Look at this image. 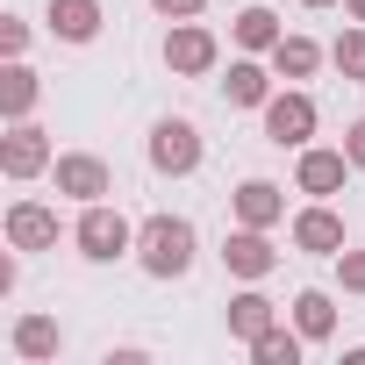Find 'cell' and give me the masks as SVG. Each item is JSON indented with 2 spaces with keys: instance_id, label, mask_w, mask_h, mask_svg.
Returning <instances> with one entry per match:
<instances>
[{
  "instance_id": "cell-1",
  "label": "cell",
  "mask_w": 365,
  "mask_h": 365,
  "mask_svg": "<svg viewBox=\"0 0 365 365\" xmlns=\"http://www.w3.org/2000/svg\"><path fill=\"white\" fill-rule=\"evenodd\" d=\"M201 258V230L187 215H143L136 222V265L150 279H187Z\"/></svg>"
},
{
  "instance_id": "cell-2",
  "label": "cell",
  "mask_w": 365,
  "mask_h": 365,
  "mask_svg": "<svg viewBox=\"0 0 365 365\" xmlns=\"http://www.w3.org/2000/svg\"><path fill=\"white\" fill-rule=\"evenodd\" d=\"M72 244H79L86 265H115V258L136 251V222H129L122 208H108V201H86L79 222H72Z\"/></svg>"
},
{
  "instance_id": "cell-3",
  "label": "cell",
  "mask_w": 365,
  "mask_h": 365,
  "mask_svg": "<svg viewBox=\"0 0 365 365\" xmlns=\"http://www.w3.org/2000/svg\"><path fill=\"white\" fill-rule=\"evenodd\" d=\"M143 150H150V172H158V179H194L201 158H208V143H201V129H194L187 115H158Z\"/></svg>"
},
{
  "instance_id": "cell-4",
  "label": "cell",
  "mask_w": 365,
  "mask_h": 365,
  "mask_svg": "<svg viewBox=\"0 0 365 365\" xmlns=\"http://www.w3.org/2000/svg\"><path fill=\"white\" fill-rule=\"evenodd\" d=\"M258 115H265V143H279V150H301V143H315V129H322V108H315L308 86H279Z\"/></svg>"
},
{
  "instance_id": "cell-5",
  "label": "cell",
  "mask_w": 365,
  "mask_h": 365,
  "mask_svg": "<svg viewBox=\"0 0 365 365\" xmlns=\"http://www.w3.org/2000/svg\"><path fill=\"white\" fill-rule=\"evenodd\" d=\"M215 65H222L215 29H201V22H172V29H165V72H172V79H208Z\"/></svg>"
},
{
  "instance_id": "cell-6",
  "label": "cell",
  "mask_w": 365,
  "mask_h": 365,
  "mask_svg": "<svg viewBox=\"0 0 365 365\" xmlns=\"http://www.w3.org/2000/svg\"><path fill=\"white\" fill-rule=\"evenodd\" d=\"M51 187H58L65 201L86 208V201H108V194H115V172H108L101 150H65V158L51 165Z\"/></svg>"
},
{
  "instance_id": "cell-7",
  "label": "cell",
  "mask_w": 365,
  "mask_h": 365,
  "mask_svg": "<svg viewBox=\"0 0 365 365\" xmlns=\"http://www.w3.org/2000/svg\"><path fill=\"white\" fill-rule=\"evenodd\" d=\"M51 165H58L51 136H43L36 122H8V136H0V172H8L15 187H29V179H43Z\"/></svg>"
},
{
  "instance_id": "cell-8",
  "label": "cell",
  "mask_w": 365,
  "mask_h": 365,
  "mask_svg": "<svg viewBox=\"0 0 365 365\" xmlns=\"http://www.w3.org/2000/svg\"><path fill=\"white\" fill-rule=\"evenodd\" d=\"M358 165L344 158V143L329 150V143H301V158H294V187L308 194V201H329V194H344V179H351Z\"/></svg>"
},
{
  "instance_id": "cell-9",
  "label": "cell",
  "mask_w": 365,
  "mask_h": 365,
  "mask_svg": "<svg viewBox=\"0 0 365 365\" xmlns=\"http://www.w3.org/2000/svg\"><path fill=\"white\" fill-rule=\"evenodd\" d=\"M222 265H230V279H272L279 272V251H272V230H251V222H237L230 237H222Z\"/></svg>"
},
{
  "instance_id": "cell-10",
  "label": "cell",
  "mask_w": 365,
  "mask_h": 365,
  "mask_svg": "<svg viewBox=\"0 0 365 365\" xmlns=\"http://www.w3.org/2000/svg\"><path fill=\"white\" fill-rule=\"evenodd\" d=\"M287 237H294V251H308V258H336L351 237H344V215L329 208V201H308L294 222H287Z\"/></svg>"
},
{
  "instance_id": "cell-11",
  "label": "cell",
  "mask_w": 365,
  "mask_h": 365,
  "mask_svg": "<svg viewBox=\"0 0 365 365\" xmlns=\"http://www.w3.org/2000/svg\"><path fill=\"white\" fill-rule=\"evenodd\" d=\"M0 230H8L15 251H58V208L51 201H15Z\"/></svg>"
},
{
  "instance_id": "cell-12",
  "label": "cell",
  "mask_w": 365,
  "mask_h": 365,
  "mask_svg": "<svg viewBox=\"0 0 365 365\" xmlns=\"http://www.w3.org/2000/svg\"><path fill=\"white\" fill-rule=\"evenodd\" d=\"M230 215L251 222V230H279L287 222V187H272V179H244V187L230 194Z\"/></svg>"
},
{
  "instance_id": "cell-13",
  "label": "cell",
  "mask_w": 365,
  "mask_h": 365,
  "mask_svg": "<svg viewBox=\"0 0 365 365\" xmlns=\"http://www.w3.org/2000/svg\"><path fill=\"white\" fill-rule=\"evenodd\" d=\"M279 72H272V58H230V79H222V93H230V108H265L279 86H272Z\"/></svg>"
},
{
  "instance_id": "cell-14",
  "label": "cell",
  "mask_w": 365,
  "mask_h": 365,
  "mask_svg": "<svg viewBox=\"0 0 365 365\" xmlns=\"http://www.w3.org/2000/svg\"><path fill=\"white\" fill-rule=\"evenodd\" d=\"M101 22H108L101 0H51V8H43V29H51L58 43H93Z\"/></svg>"
},
{
  "instance_id": "cell-15",
  "label": "cell",
  "mask_w": 365,
  "mask_h": 365,
  "mask_svg": "<svg viewBox=\"0 0 365 365\" xmlns=\"http://www.w3.org/2000/svg\"><path fill=\"white\" fill-rule=\"evenodd\" d=\"M8 351H15L22 365H43V358H58V351H65V329H58V315H15V329H8Z\"/></svg>"
},
{
  "instance_id": "cell-16",
  "label": "cell",
  "mask_w": 365,
  "mask_h": 365,
  "mask_svg": "<svg viewBox=\"0 0 365 365\" xmlns=\"http://www.w3.org/2000/svg\"><path fill=\"white\" fill-rule=\"evenodd\" d=\"M272 322H279V301H265V294H258V279H251V287L230 301V336H237V344H258Z\"/></svg>"
},
{
  "instance_id": "cell-17",
  "label": "cell",
  "mask_w": 365,
  "mask_h": 365,
  "mask_svg": "<svg viewBox=\"0 0 365 365\" xmlns=\"http://www.w3.org/2000/svg\"><path fill=\"white\" fill-rule=\"evenodd\" d=\"M36 101H43V79H36L22 58H8V72H0V115H8V122H29Z\"/></svg>"
},
{
  "instance_id": "cell-18",
  "label": "cell",
  "mask_w": 365,
  "mask_h": 365,
  "mask_svg": "<svg viewBox=\"0 0 365 365\" xmlns=\"http://www.w3.org/2000/svg\"><path fill=\"white\" fill-rule=\"evenodd\" d=\"M322 58H329V51H322L315 36H279V43H272V72H279L287 86L315 79V72H322Z\"/></svg>"
},
{
  "instance_id": "cell-19",
  "label": "cell",
  "mask_w": 365,
  "mask_h": 365,
  "mask_svg": "<svg viewBox=\"0 0 365 365\" xmlns=\"http://www.w3.org/2000/svg\"><path fill=\"white\" fill-rule=\"evenodd\" d=\"M294 329H301L308 344H329V336H336V301H329L322 287H301V294H294Z\"/></svg>"
},
{
  "instance_id": "cell-20",
  "label": "cell",
  "mask_w": 365,
  "mask_h": 365,
  "mask_svg": "<svg viewBox=\"0 0 365 365\" xmlns=\"http://www.w3.org/2000/svg\"><path fill=\"white\" fill-rule=\"evenodd\" d=\"M230 36H237V51H251V58H272V43H279L287 29H279V15H272V8H244V15L230 22Z\"/></svg>"
},
{
  "instance_id": "cell-21",
  "label": "cell",
  "mask_w": 365,
  "mask_h": 365,
  "mask_svg": "<svg viewBox=\"0 0 365 365\" xmlns=\"http://www.w3.org/2000/svg\"><path fill=\"white\" fill-rule=\"evenodd\" d=\"M301 351H308V336H301V329H287V322H272V329L251 344V358H258V365H301Z\"/></svg>"
},
{
  "instance_id": "cell-22",
  "label": "cell",
  "mask_w": 365,
  "mask_h": 365,
  "mask_svg": "<svg viewBox=\"0 0 365 365\" xmlns=\"http://www.w3.org/2000/svg\"><path fill=\"white\" fill-rule=\"evenodd\" d=\"M329 65H336L344 79H365V22H351V29L329 43Z\"/></svg>"
},
{
  "instance_id": "cell-23",
  "label": "cell",
  "mask_w": 365,
  "mask_h": 365,
  "mask_svg": "<svg viewBox=\"0 0 365 365\" xmlns=\"http://www.w3.org/2000/svg\"><path fill=\"white\" fill-rule=\"evenodd\" d=\"M336 287H344V294H365V251H358V244L336 251Z\"/></svg>"
},
{
  "instance_id": "cell-24",
  "label": "cell",
  "mask_w": 365,
  "mask_h": 365,
  "mask_svg": "<svg viewBox=\"0 0 365 365\" xmlns=\"http://www.w3.org/2000/svg\"><path fill=\"white\" fill-rule=\"evenodd\" d=\"M0 58H29V22L22 15H0Z\"/></svg>"
},
{
  "instance_id": "cell-25",
  "label": "cell",
  "mask_w": 365,
  "mask_h": 365,
  "mask_svg": "<svg viewBox=\"0 0 365 365\" xmlns=\"http://www.w3.org/2000/svg\"><path fill=\"white\" fill-rule=\"evenodd\" d=\"M150 8H158V15H165V22H194V15H201V8H208V0H150Z\"/></svg>"
},
{
  "instance_id": "cell-26",
  "label": "cell",
  "mask_w": 365,
  "mask_h": 365,
  "mask_svg": "<svg viewBox=\"0 0 365 365\" xmlns=\"http://www.w3.org/2000/svg\"><path fill=\"white\" fill-rule=\"evenodd\" d=\"M344 158H351V165H358V172H365V115H358V122H351V129H344Z\"/></svg>"
},
{
  "instance_id": "cell-27",
  "label": "cell",
  "mask_w": 365,
  "mask_h": 365,
  "mask_svg": "<svg viewBox=\"0 0 365 365\" xmlns=\"http://www.w3.org/2000/svg\"><path fill=\"white\" fill-rule=\"evenodd\" d=\"M344 15H351V22H365V0H344Z\"/></svg>"
},
{
  "instance_id": "cell-28",
  "label": "cell",
  "mask_w": 365,
  "mask_h": 365,
  "mask_svg": "<svg viewBox=\"0 0 365 365\" xmlns=\"http://www.w3.org/2000/svg\"><path fill=\"white\" fill-rule=\"evenodd\" d=\"M301 8H336V0H301Z\"/></svg>"
}]
</instances>
